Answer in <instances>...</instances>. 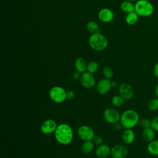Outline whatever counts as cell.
I'll return each mask as SVG.
<instances>
[{
	"mask_svg": "<svg viewBox=\"0 0 158 158\" xmlns=\"http://www.w3.org/2000/svg\"><path fill=\"white\" fill-rule=\"evenodd\" d=\"M54 138L62 145L70 144L73 139V133L72 127L67 123H60L57 125L55 131Z\"/></svg>",
	"mask_w": 158,
	"mask_h": 158,
	"instance_id": "1",
	"label": "cell"
},
{
	"mask_svg": "<svg viewBox=\"0 0 158 158\" xmlns=\"http://www.w3.org/2000/svg\"><path fill=\"white\" fill-rule=\"evenodd\" d=\"M138 113L133 109H127L121 115L120 122L125 129H132L139 122Z\"/></svg>",
	"mask_w": 158,
	"mask_h": 158,
	"instance_id": "2",
	"label": "cell"
},
{
	"mask_svg": "<svg viewBox=\"0 0 158 158\" xmlns=\"http://www.w3.org/2000/svg\"><path fill=\"white\" fill-rule=\"evenodd\" d=\"M88 43L91 49L98 51L104 50L108 45L107 38L100 31L92 33L89 38Z\"/></svg>",
	"mask_w": 158,
	"mask_h": 158,
	"instance_id": "3",
	"label": "cell"
},
{
	"mask_svg": "<svg viewBox=\"0 0 158 158\" xmlns=\"http://www.w3.org/2000/svg\"><path fill=\"white\" fill-rule=\"evenodd\" d=\"M154 11V6L148 0H138L135 4V12L140 17H149Z\"/></svg>",
	"mask_w": 158,
	"mask_h": 158,
	"instance_id": "4",
	"label": "cell"
},
{
	"mask_svg": "<svg viewBox=\"0 0 158 158\" xmlns=\"http://www.w3.org/2000/svg\"><path fill=\"white\" fill-rule=\"evenodd\" d=\"M49 96L53 102L60 104L67 99V91L62 86H55L50 89Z\"/></svg>",
	"mask_w": 158,
	"mask_h": 158,
	"instance_id": "5",
	"label": "cell"
},
{
	"mask_svg": "<svg viewBox=\"0 0 158 158\" xmlns=\"http://www.w3.org/2000/svg\"><path fill=\"white\" fill-rule=\"evenodd\" d=\"M77 135L80 139L85 141H91L94 136V132L90 127L83 125L80 126L77 129Z\"/></svg>",
	"mask_w": 158,
	"mask_h": 158,
	"instance_id": "6",
	"label": "cell"
},
{
	"mask_svg": "<svg viewBox=\"0 0 158 158\" xmlns=\"http://www.w3.org/2000/svg\"><path fill=\"white\" fill-rule=\"evenodd\" d=\"M121 115L119 112L114 108H107L106 109L103 113L104 119L107 123L114 124L120 120Z\"/></svg>",
	"mask_w": 158,
	"mask_h": 158,
	"instance_id": "7",
	"label": "cell"
},
{
	"mask_svg": "<svg viewBox=\"0 0 158 158\" xmlns=\"http://www.w3.org/2000/svg\"><path fill=\"white\" fill-rule=\"evenodd\" d=\"M80 81L81 85L86 89H92L96 85V80L93 74L88 72H85L81 73Z\"/></svg>",
	"mask_w": 158,
	"mask_h": 158,
	"instance_id": "8",
	"label": "cell"
},
{
	"mask_svg": "<svg viewBox=\"0 0 158 158\" xmlns=\"http://www.w3.org/2000/svg\"><path fill=\"white\" fill-rule=\"evenodd\" d=\"M128 149L122 144H116L111 148L110 155L112 158H125L128 155Z\"/></svg>",
	"mask_w": 158,
	"mask_h": 158,
	"instance_id": "9",
	"label": "cell"
},
{
	"mask_svg": "<svg viewBox=\"0 0 158 158\" xmlns=\"http://www.w3.org/2000/svg\"><path fill=\"white\" fill-rule=\"evenodd\" d=\"M118 93L125 100H128L133 98L134 90L131 85L127 83H123L119 86Z\"/></svg>",
	"mask_w": 158,
	"mask_h": 158,
	"instance_id": "10",
	"label": "cell"
},
{
	"mask_svg": "<svg viewBox=\"0 0 158 158\" xmlns=\"http://www.w3.org/2000/svg\"><path fill=\"white\" fill-rule=\"evenodd\" d=\"M57 127V125L54 120L47 119L42 123L40 127V130L43 134L49 135L54 133Z\"/></svg>",
	"mask_w": 158,
	"mask_h": 158,
	"instance_id": "11",
	"label": "cell"
},
{
	"mask_svg": "<svg viewBox=\"0 0 158 158\" xmlns=\"http://www.w3.org/2000/svg\"><path fill=\"white\" fill-rule=\"evenodd\" d=\"M112 81L110 79L102 78L96 84V90L100 94H107L112 88Z\"/></svg>",
	"mask_w": 158,
	"mask_h": 158,
	"instance_id": "12",
	"label": "cell"
},
{
	"mask_svg": "<svg viewBox=\"0 0 158 158\" xmlns=\"http://www.w3.org/2000/svg\"><path fill=\"white\" fill-rule=\"evenodd\" d=\"M114 17V12L109 8L104 7L101 9L98 12L99 19L104 23H109L111 22Z\"/></svg>",
	"mask_w": 158,
	"mask_h": 158,
	"instance_id": "13",
	"label": "cell"
},
{
	"mask_svg": "<svg viewBox=\"0 0 158 158\" xmlns=\"http://www.w3.org/2000/svg\"><path fill=\"white\" fill-rule=\"evenodd\" d=\"M111 148L107 144H101L98 146L96 149V155L99 158H104L110 154Z\"/></svg>",
	"mask_w": 158,
	"mask_h": 158,
	"instance_id": "14",
	"label": "cell"
},
{
	"mask_svg": "<svg viewBox=\"0 0 158 158\" xmlns=\"http://www.w3.org/2000/svg\"><path fill=\"white\" fill-rule=\"evenodd\" d=\"M122 139L127 144L133 143L135 139V132L131 129H125L122 133Z\"/></svg>",
	"mask_w": 158,
	"mask_h": 158,
	"instance_id": "15",
	"label": "cell"
},
{
	"mask_svg": "<svg viewBox=\"0 0 158 158\" xmlns=\"http://www.w3.org/2000/svg\"><path fill=\"white\" fill-rule=\"evenodd\" d=\"M74 65L76 70L81 73H84L86 70L87 63L83 57H78L75 60Z\"/></svg>",
	"mask_w": 158,
	"mask_h": 158,
	"instance_id": "16",
	"label": "cell"
},
{
	"mask_svg": "<svg viewBox=\"0 0 158 158\" xmlns=\"http://www.w3.org/2000/svg\"><path fill=\"white\" fill-rule=\"evenodd\" d=\"M155 133L156 131L151 127L144 128L142 131V137L146 142L149 143L154 139Z\"/></svg>",
	"mask_w": 158,
	"mask_h": 158,
	"instance_id": "17",
	"label": "cell"
},
{
	"mask_svg": "<svg viewBox=\"0 0 158 158\" xmlns=\"http://www.w3.org/2000/svg\"><path fill=\"white\" fill-rule=\"evenodd\" d=\"M120 9L127 14L134 12L135 4L131 1H124L120 4Z\"/></svg>",
	"mask_w": 158,
	"mask_h": 158,
	"instance_id": "18",
	"label": "cell"
},
{
	"mask_svg": "<svg viewBox=\"0 0 158 158\" xmlns=\"http://www.w3.org/2000/svg\"><path fill=\"white\" fill-rule=\"evenodd\" d=\"M148 152L152 156H158V140L154 139L153 141L148 143L147 146Z\"/></svg>",
	"mask_w": 158,
	"mask_h": 158,
	"instance_id": "19",
	"label": "cell"
},
{
	"mask_svg": "<svg viewBox=\"0 0 158 158\" xmlns=\"http://www.w3.org/2000/svg\"><path fill=\"white\" fill-rule=\"evenodd\" d=\"M94 148V144L92 141H85L81 146V151L84 154L91 153Z\"/></svg>",
	"mask_w": 158,
	"mask_h": 158,
	"instance_id": "20",
	"label": "cell"
},
{
	"mask_svg": "<svg viewBox=\"0 0 158 158\" xmlns=\"http://www.w3.org/2000/svg\"><path fill=\"white\" fill-rule=\"evenodd\" d=\"M138 17L139 15L134 11L127 14L125 17V22L128 25H133L137 23Z\"/></svg>",
	"mask_w": 158,
	"mask_h": 158,
	"instance_id": "21",
	"label": "cell"
},
{
	"mask_svg": "<svg viewBox=\"0 0 158 158\" xmlns=\"http://www.w3.org/2000/svg\"><path fill=\"white\" fill-rule=\"evenodd\" d=\"M86 29L88 31L94 33L99 31V27L96 22L89 21L86 24Z\"/></svg>",
	"mask_w": 158,
	"mask_h": 158,
	"instance_id": "22",
	"label": "cell"
},
{
	"mask_svg": "<svg viewBox=\"0 0 158 158\" xmlns=\"http://www.w3.org/2000/svg\"><path fill=\"white\" fill-rule=\"evenodd\" d=\"M125 99L120 95H115L112 98L111 102L115 107H121L124 104Z\"/></svg>",
	"mask_w": 158,
	"mask_h": 158,
	"instance_id": "23",
	"label": "cell"
},
{
	"mask_svg": "<svg viewBox=\"0 0 158 158\" xmlns=\"http://www.w3.org/2000/svg\"><path fill=\"white\" fill-rule=\"evenodd\" d=\"M98 68H99L98 63L96 61L92 60L87 64L86 71L93 74L94 73L97 72V70H98Z\"/></svg>",
	"mask_w": 158,
	"mask_h": 158,
	"instance_id": "24",
	"label": "cell"
},
{
	"mask_svg": "<svg viewBox=\"0 0 158 158\" xmlns=\"http://www.w3.org/2000/svg\"><path fill=\"white\" fill-rule=\"evenodd\" d=\"M148 109L151 111L158 110V98L151 99L148 103Z\"/></svg>",
	"mask_w": 158,
	"mask_h": 158,
	"instance_id": "25",
	"label": "cell"
},
{
	"mask_svg": "<svg viewBox=\"0 0 158 158\" xmlns=\"http://www.w3.org/2000/svg\"><path fill=\"white\" fill-rule=\"evenodd\" d=\"M102 72L104 77L107 79H110L114 75V71L109 66H105L102 69Z\"/></svg>",
	"mask_w": 158,
	"mask_h": 158,
	"instance_id": "26",
	"label": "cell"
},
{
	"mask_svg": "<svg viewBox=\"0 0 158 158\" xmlns=\"http://www.w3.org/2000/svg\"><path fill=\"white\" fill-rule=\"evenodd\" d=\"M138 124L139 127L143 129L149 128V127H151V120L147 118H141V120H139Z\"/></svg>",
	"mask_w": 158,
	"mask_h": 158,
	"instance_id": "27",
	"label": "cell"
},
{
	"mask_svg": "<svg viewBox=\"0 0 158 158\" xmlns=\"http://www.w3.org/2000/svg\"><path fill=\"white\" fill-rule=\"evenodd\" d=\"M91 141L93 142L94 145L98 146L102 144L103 139L101 136H100L99 135H94V136H93V139Z\"/></svg>",
	"mask_w": 158,
	"mask_h": 158,
	"instance_id": "28",
	"label": "cell"
},
{
	"mask_svg": "<svg viewBox=\"0 0 158 158\" xmlns=\"http://www.w3.org/2000/svg\"><path fill=\"white\" fill-rule=\"evenodd\" d=\"M151 128L156 132H158V115L151 120Z\"/></svg>",
	"mask_w": 158,
	"mask_h": 158,
	"instance_id": "29",
	"label": "cell"
},
{
	"mask_svg": "<svg viewBox=\"0 0 158 158\" xmlns=\"http://www.w3.org/2000/svg\"><path fill=\"white\" fill-rule=\"evenodd\" d=\"M75 96V93L73 90H69L67 91V99L72 100Z\"/></svg>",
	"mask_w": 158,
	"mask_h": 158,
	"instance_id": "30",
	"label": "cell"
},
{
	"mask_svg": "<svg viewBox=\"0 0 158 158\" xmlns=\"http://www.w3.org/2000/svg\"><path fill=\"white\" fill-rule=\"evenodd\" d=\"M81 73H80V72H78V71H75V72H74L73 73H72V80H80V77H81Z\"/></svg>",
	"mask_w": 158,
	"mask_h": 158,
	"instance_id": "31",
	"label": "cell"
},
{
	"mask_svg": "<svg viewBox=\"0 0 158 158\" xmlns=\"http://www.w3.org/2000/svg\"><path fill=\"white\" fill-rule=\"evenodd\" d=\"M113 125H114V128L116 131H120L122 129V128L123 127V125H122V123H120V122H118Z\"/></svg>",
	"mask_w": 158,
	"mask_h": 158,
	"instance_id": "32",
	"label": "cell"
},
{
	"mask_svg": "<svg viewBox=\"0 0 158 158\" xmlns=\"http://www.w3.org/2000/svg\"><path fill=\"white\" fill-rule=\"evenodd\" d=\"M153 73H154V75L156 78H158V62L157 63H156V64L154 66Z\"/></svg>",
	"mask_w": 158,
	"mask_h": 158,
	"instance_id": "33",
	"label": "cell"
},
{
	"mask_svg": "<svg viewBox=\"0 0 158 158\" xmlns=\"http://www.w3.org/2000/svg\"><path fill=\"white\" fill-rule=\"evenodd\" d=\"M111 85H112V87H113V88H115L116 86H117V81H112Z\"/></svg>",
	"mask_w": 158,
	"mask_h": 158,
	"instance_id": "34",
	"label": "cell"
},
{
	"mask_svg": "<svg viewBox=\"0 0 158 158\" xmlns=\"http://www.w3.org/2000/svg\"><path fill=\"white\" fill-rule=\"evenodd\" d=\"M155 93L157 96V98H158V84L155 87Z\"/></svg>",
	"mask_w": 158,
	"mask_h": 158,
	"instance_id": "35",
	"label": "cell"
},
{
	"mask_svg": "<svg viewBox=\"0 0 158 158\" xmlns=\"http://www.w3.org/2000/svg\"><path fill=\"white\" fill-rule=\"evenodd\" d=\"M130 1H135V2H136L137 1H138V0H130Z\"/></svg>",
	"mask_w": 158,
	"mask_h": 158,
	"instance_id": "36",
	"label": "cell"
},
{
	"mask_svg": "<svg viewBox=\"0 0 158 158\" xmlns=\"http://www.w3.org/2000/svg\"><path fill=\"white\" fill-rule=\"evenodd\" d=\"M104 158H112V157H109V156H107V157H104Z\"/></svg>",
	"mask_w": 158,
	"mask_h": 158,
	"instance_id": "37",
	"label": "cell"
}]
</instances>
